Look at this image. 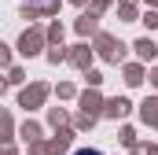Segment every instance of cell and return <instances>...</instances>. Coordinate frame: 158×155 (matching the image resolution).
<instances>
[{
	"label": "cell",
	"instance_id": "obj_1",
	"mask_svg": "<svg viewBox=\"0 0 158 155\" xmlns=\"http://www.w3.org/2000/svg\"><path fill=\"white\" fill-rule=\"evenodd\" d=\"M81 155H88V152H81Z\"/></svg>",
	"mask_w": 158,
	"mask_h": 155
}]
</instances>
